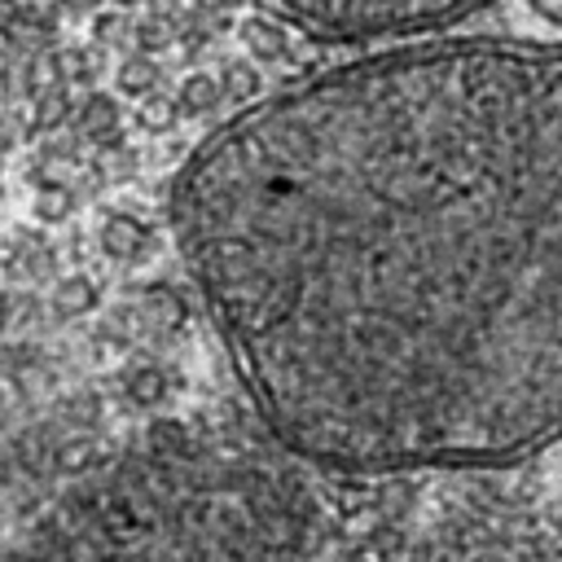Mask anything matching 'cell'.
I'll use <instances>...</instances> for the list:
<instances>
[{
  "label": "cell",
  "instance_id": "6da1fadb",
  "mask_svg": "<svg viewBox=\"0 0 562 562\" xmlns=\"http://www.w3.org/2000/svg\"><path fill=\"white\" fill-rule=\"evenodd\" d=\"M171 228L272 435L342 474L562 430V40H417L233 110Z\"/></svg>",
  "mask_w": 562,
  "mask_h": 562
},
{
  "label": "cell",
  "instance_id": "7a4b0ae2",
  "mask_svg": "<svg viewBox=\"0 0 562 562\" xmlns=\"http://www.w3.org/2000/svg\"><path fill=\"white\" fill-rule=\"evenodd\" d=\"M325 514L299 465L158 417L18 531L9 562H321Z\"/></svg>",
  "mask_w": 562,
  "mask_h": 562
},
{
  "label": "cell",
  "instance_id": "3957f363",
  "mask_svg": "<svg viewBox=\"0 0 562 562\" xmlns=\"http://www.w3.org/2000/svg\"><path fill=\"white\" fill-rule=\"evenodd\" d=\"M373 562H553L527 518L501 505H452L417 527H391Z\"/></svg>",
  "mask_w": 562,
  "mask_h": 562
},
{
  "label": "cell",
  "instance_id": "277c9868",
  "mask_svg": "<svg viewBox=\"0 0 562 562\" xmlns=\"http://www.w3.org/2000/svg\"><path fill=\"white\" fill-rule=\"evenodd\" d=\"M290 22L321 40H382L426 35L461 22L492 0H272Z\"/></svg>",
  "mask_w": 562,
  "mask_h": 562
},
{
  "label": "cell",
  "instance_id": "5b68a950",
  "mask_svg": "<svg viewBox=\"0 0 562 562\" xmlns=\"http://www.w3.org/2000/svg\"><path fill=\"white\" fill-rule=\"evenodd\" d=\"M97 246L110 259H140L145 246H149V224L136 220L132 211H110L97 228Z\"/></svg>",
  "mask_w": 562,
  "mask_h": 562
},
{
  "label": "cell",
  "instance_id": "8992f818",
  "mask_svg": "<svg viewBox=\"0 0 562 562\" xmlns=\"http://www.w3.org/2000/svg\"><path fill=\"white\" fill-rule=\"evenodd\" d=\"M237 40H241V48H246L250 61H281L285 57V26L272 22V18H263V13L241 18Z\"/></svg>",
  "mask_w": 562,
  "mask_h": 562
},
{
  "label": "cell",
  "instance_id": "52a82bcc",
  "mask_svg": "<svg viewBox=\"0 0 562 562\" xmlns=\"http://www.w3.org/2000/svg\"><path fill=\"white\" fill-rule=\"evenodd\" d=\"M75 119H79V132L92 136L97 145H119V101L110 92H88Z\"/></svg>",
  "mask_w": 562,
  "mask_h": 562
},
{
  "label": "cell",
  "instance_id": "ba28073f",
  "mask_svg": "<svg viewBox=\"0 0 562 562\" xmlns=\"http://www.w3.org/2000/svg\"><path fill=\"white\" fill-rule=\"evenodd\" d=\"M53 312L57 316H66V321H75V316H92L97 307H101V290H97V281L88 277V272H70V277H61L57 285H53Z\"/></svg>",
  "mask_w": 562,
  "mask_h": 562
},
{
  "label": "cell",
  "instance_id": "9c48e42d",
  "mask_svg": "<svg viewBox=\"0 0 562 562\" xmlns=\"http://www.w3.org/2000/svg\"><path fill=\"white\" fill-rule=\"evenodd\" d=\"M123 395H127L132 408H158L167 400V373L149 360H136L123 373Z\"/></svg>",
  "mask_w": 562,
  "mask_h": 562
},
{
  "label": "cell",
  "instance_id": "30bf717a",
  "mask_svg": "<svg viewBox=\"0 0 562 562\" xmlns=\"http://www.w3.org/2000/svg\"><path fill=\"white\" fill-rule=\"evenodd\" d=\"M176 101H180V114L198 119V114H206V110H215L224 101V83L211 70H189L180 79V88H176Z\"/></svg>",
  "mask_w": 562,
  "mask_h": 562
},
{
  "label": "cell",
  "instance_id": "8fae6325",
  "mask_svg": "<svg viewBox=\"0 0 562 562\" xmlns=\"http://www.w3.org/2000/svg\"><path fill=\"white\" fill-rule=\"evenodd\" d=\"M136 127L140 132H149V136H167L184 114H180V101L176 97H162V92H149V97H140L136 101Z\"/></svg>",
  "mask_w": 562,
  "mask_h": 562
},
{
  "label": "cell",
  "instance_id": "7c38bea8",
  "mask_svg": "<svg viewBox=\"0 0 562 562\" xmlns=\"http://www.w3.org/2000/svg\"><path fill=\"white\" fill-rule=\"evenodd\" d=\"M114 83H119L123 97H136V101L149 97L154 83H158V66H154V57H149V53H132V57H123L119 70H114Z\"/></svg>",
  "mask_w": 562,
  "mask_h": 562
},
{
  "label": "cell",
  "instance_id": "4fadbf2b",
  "mask_svg": "<svg viewBox=\"0 0 562 562\" xmlns=\"http://www.w3.org/2000/svg\"><path fill=\"white\" fill-rule=\"evenodd\" d=\"M70 211H75V193H70V184H61V180L40 184L35 198H31V215H35L40 224H66Z\"/></svg>",
  "mask_w": 562,
  "mask_h": 562
},
{
  "label": "cell",
  "instance_id": "5bb4252c",
  "mask_svg": "<svg viewBox=\"0 0 562 562\" xmlns=\"http://www.w3.org/2000/svg\"><path fill=\"white\" fill-rule=\"evenodd\" d=\"M220 83H224V97H228V101H237V105L259 101V88H263L259 66H255V61H246V57L228 61V66L220 70Z\"/></svg>",
  "mask_w": 562,
  "mask_h": 562
},
{
  "label": "cell",
  "instance_id": "9a60e30c",
  "mask_svg": "<svg viewBox=\"0 0 562 562\" xmlns=\"http://www.w3.org/2000/svg\"><path fill=\"white\" fill-rule=\"evenodd\" d=\"M70 92L66 88H53V92H44V97H35V110H31V132H40V136H48V132H57L66 119H70Z\"/></svg>",
  "mask_w": 562,
  "mask_h": 562
},
{
  "label": "cell",
  "instance_id": "2e32d148",
  "mask_svg": "<svg viewBox=\"0 0 562 562\" xmlns=\"http://www.w3.org/2000/svg\"><path fill=\"white\" fill-rule=\"evenodd\" d=\"M61 79H66V70H61V53L44 48V53L31 57V66H26V88H31V97H44V92L61 88Z\"/></svg>",
  "mask_w": 562,
  "mask_h": 562
},
{
  "label": "cell",
  "instance_id": "e0dca14e",
  "mask_svg": "<svg viewBox=\"0 0 562 562\" xmlns=\"http://www.w3.org/2000/svg\"><path fill=\"white\" fill-rule=\"evenodd\" d=\"M132 35H136L140 53H167V48L176 44V26H171L167 13H149V18H140Z\"/></svg>",
  "mask_w": 562,
  "mask_h": 562
},
{
  "label": "cell",
  "instance_id": "ac0fdd59",
  "mask_svg": "<svg viewBox=\"0 0 562 562\" xmlns=\"http://www.w3.org/2000/svg\"><path fill=\"white\" fill-rule=\"evenodd\" d=\"M61 70H66V79H70V83H92L97 61H92V53L70 48V53H61Z\"/></svg>",
  "mask_w": 562,
  "mask_h": 562
},
{
  "label": "cell",
  "instance_id": "d6986e66",
  "mask_svg": "<svg viewBox=\"0 0 562 562\" xmlns=\"http://www.w3.org/2000/svg\"><path fill=\"white\" fill-rule=\"evenodd\" d=\"M119 26H123V22H119V18H114V13H101V18H97V22H92V40H97V44H110V40H114V31H119Z\"/></svg>",
  "mask_w": 562,
  "mask_h": 562
},
{
  "label": "cell",
  "instance_id": "ffe728a7",
  "mask_svg": "<svg viewBox=\"0 0 562 562\" xmlns=\"http://www.w3.org/2000/svg\"><path fill=\"white\" fill-rule=\"evenodd\" d=\"M18 13V0H0V22H9Z\"/></svg>",
  "mask_w": 562,
  "mask_h": 562
},
{
  "label": "cell",
  "instance_id": "44dd1931",
  "mask_svg": "<svg viewBox=\"0 0 562 562\" xmlns=\"http://www.w3.org/2000/svg\"><path fill=\"white\" fill-rule=\"evenodd\" d=\"M61 4H66V9H97L101 0H61Z\"/></svg>",
  "mask_w": 562,
  "mask_h": 562
},
{
  "label": "cell",
  "instance_id": "7402d4cb",
  "mask_svg": "<svg viewBox=\"0 0 562 562\" xmlns=\"http://www.w3.org/2000/svg\"><path fill=\"white\" fill-rule=\"evenodd\" d=\"M9 53V22H0V57Z\"/></svg>",
  "mask_w": 562,
  "mask_h": 562
},
{
  "label": "cell",
  "instance_id": "603a6c76",
  "mask_svg": "<svg viewBox=\"0 0 562 562\" xmlns=\"http://www.w3.org/2000/svg\"><path fill=\"white\" fill-rule=\"evenodd\" d=\"M176 9V0H154V13H171Z\"/></svg>",
  "mask_w": 562,
  "mask_h": 562
},
{
  "label": "cell",
  "instance_id": "cb8c5ba5",
  "mask_svg": "<svg viewBox=\"0 0 562 562\" xmlns=\"http://www.w3.org/2000/svg\"><path fill=\"white\" fill-rule=\"evenodd\" d=\"M215 4H224V9H237V4H246V0H215Z\"/></svg>",
  "mask_w": 562,
  "mask_h": 562
},
{
  "label": "cell",
  "instance_id": "d4e9b609",
  "mask_svg": "<svg viewBox=\"0 0 562 562\" xmlns=\"http://www.w3.org/2000/svg\"><path fill=\"white\" fill-rule=\"evenodd\" d=\"M4 312H9V299L0 294V325H4Z\"/></svg>",
  "mask_w": 562,
  "mask_h": 562
},
{
  "label": "cell",
  "instance_id": "484cf974",
  "mask_svg": "<svg viewBox=\"0 0 562 562\" xmlns=\"http://www.w3.org/2000/svg\"><path fill=\"white\" fill-rule=\"evenodd\" d=\"M114 4H123V9H127V4H136V0H114Z\"/></svg>",
  "mask_w": 562,
  "mask_h": 562
}]
</instances>
